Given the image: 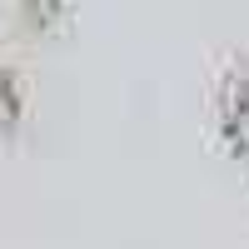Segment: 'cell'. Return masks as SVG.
I'll return each instance as SVG.
<instances>
[{
  "instance_id": "6da1fadb",
  "label": "cell",
  "mask_w": 249,
  "mask_h": 249,
  "mask_svg": "<svg viewBox=\"0 0 249 249\" xmlns=\"http://www.w3.org/2000/svg\"><path fill=\"white\" fill-rule=\"evenodd\" d=\"M224 130L234 144L249 150V65H239L224 85Z\"/></svg>"
},
{
  "instance_id": "7a4b0ae2",
  "label": "cell",
  "mask_w": 249,
  "mask_h": 249,
  "mask_svg": "<svg viewBox=\"0 0 249 249\" xmlns=\"http://www.w3.org/2000/svg\"><path fill=\"white\" fill-rule=\"evenodd\" d=\"M15 10L25 15V25H35V30H50L55 20H60V0H15Z\"/></svg>"
},
{
  "instance_id": "3957f363",
  "label": "cell",
  "mask_w": 249,
  "mask_h": 249,
  "mask_svg": "<svg viewBox=\"0 0 249 249\" xmlns=\"http://www.w3.org/2000/svg\"><path fill=\"white\" fill-rule=\"evenodd\" d=\"M15 115H20V85H15V75L0 65V135L15 124Z\"/></svg>"
}]
</instances>
